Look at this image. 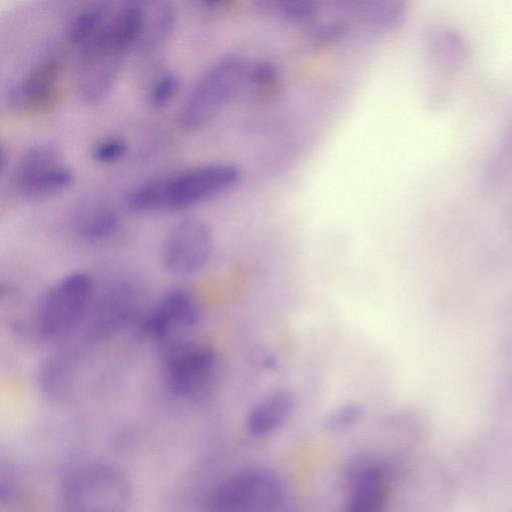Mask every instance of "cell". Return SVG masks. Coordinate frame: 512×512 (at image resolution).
<instances>
[{"mask_svg": "<svg viewBox=\"0 0 512 512\" xmlns=\"http://www.w3.org/2000/svg\"><path fill=\"white\" fill-rule=\"evenodd\" d=\"M128 152L127 142L117 136L104 137L92 147V157L100 163H112L122 159Z\"/></svg>", "mask_w": 512, "mask_h": 512, "instance_id": "cell-19", "label": "cell"}, {"mask_svg": "<svg viewBox=\"0 0 512 512\" xmlns=\"http://www.w3.org/2000/svg\"><path fill=\"white\" fill-rule=\"evenodd\" d=\"M362 407L354 402L331 409L324 418V427L332 433H342L353 428L361 419Z\"/></svg>", "mask_w": 512, "mask_h": 512, "instance_id": "cell-17", "label": "cell"}, {"mask_svg": "<svg viewBox=\"0 0 512 512\" xmlns=\"http://www.w3.org/2000/svg\"><path fill=\"white\" fill-rule=\"evenodd\" d=\"M246 65L238 54L217 59L200 76L180 111V122L188 128L203 126L215 118L240 89Z\"/></svg>", "mask_w": 512, "mask_h": 512, "instance_id": "cell-5", "label": "cell"}, {"mask_svg": "<svg viewBox=\"0 0 512 512\" xmlns=\"http://www.w3.org/2000/svg\"><path fill=\"white\" fill-rule=\"evenodd\" d=\"M61 63L47 59L6 91L7 105L17 110L37 108L50 100L57 88Z\"/></svg>", "mask_w": 512, "mask_h": 512, "instance_id": "cell-11", "label": "cell"}, {"mask_svg": "<svg viewBox=\"0 0 512 512\" xmlns=\"http://www.w3.org/2000/svg\"><path fill=\"white\" fill-rule=\"evenodd\" d=\"M180 88V78L173 71H166L159 75L150 86L147 93V102L153 108H161L168 104Z\"/></svg>", "mask_w": 512, "mask_h": 512, "instance_id": "cell-18", "label": "cell"}, {"mask_svg": "<svg viewBox=\"0 0 512 512\" xmlns=\"http://www.w3.org/2000/svg\"><path fill=\"white\" fill-rule=\"evenodd\" d=\"M241 179L232 163L213 162L150 178L126 197L127 206L142 213L182 210L232 188Z\"/></svg>", "mask_w": 512, "mask_h": 512, "instance_id": "cell-1", "label": "cell"}, {"mask_svg": "<svg viewBox=\"0 0 512 512\" xmlns=\"http://www.w3.org/2000/svg\"><path fill=\"white\" fill-rule=\"evenodd\" d=\"M386 485L383 472L364 469L355 480L343 512H385Z\"/></svg>", "mask_w": 512, "mask_h": 512, "instance_id": "cell-14", "label": "cell"}, {"mask_svg": "<svg viewBox=\"0 0 512 512\" xmlns=\"http://www.w3.org/2000/svg\"><path fill=\"white\" fill-rule=\"evenodd\" d=\"M201 308L196 296L185 288H173L164 293L144 316L141 328L160 346L188 337L199 323Z\"/></svg>", "mask_w": 512, "mask_h": 512, "instance_id": "cell-10", "label": "cell"}, {"mask_svg": "<svg viewBox=\"0 0 512 512\" xmlns=\"http://www.w3.org/2000/svg\"><path fill=\"white\" fill-rule=\"evenodd\" d=\"M295 406L293 393L288 389H276L259 400L249 411L246 419L248 432L256 437L266 436L290 418Z\"/></svg>", "mask_w": 512, "mask_h": 512, "instance_id": "cell-12", "label": "cell"}, {"mask_svg": "<svg viewBox=\"0 0 512 512\" xmlns=\"http://www.w3.org/2000/svg\"><path fill=\"white\" fill-rule=\"evenodd\" d=\"M119 225L118 214L107 206H93L80 212L74 220V229L83 239L97 242L111 237Z\"/></svg>", "mask_w": 512, "mask_h": 512, "instance_id": "cell-15", "label": "cell"}, {"mask_svg": "<svg viewBox=\"0 0 512 512\" xmlns=\"http://www.w3.org/2000/svg\"><path fill=\"white\" fill-rule=\"evenodd\" d=\"M280 12L283 16L296 21H304L314 16L317 6L308 0H288L280 4Z\"/></svg>", "mask_w": 512, "mask_h": 512, "instance_id": "cell-20", "label": "cell"}, {"mask_svg": "<svg viewBox=\"0 0 512 512\" xmlns=\"http://www.w3.org/2000/svg\"><path fill=\"white\" fill-rule=\"evenodd\" d=\"M110 11L106 4H92L77 12L68 27L70 41L79 47L83 45L99 31Z\"/></svg>", "mask_w": 512, "mask_h": 512, "instance_id": "cell-16", "label": "cell"}, {"mask_svg": "<svg viewBox=\"0 0 512 512\" xmlns=\"http://www.w3.org/2000/svg\"><path fill=\"white\" fill-rule=\"evenodd\" d=\"M60 498L65 512H126L131 500L127 476L107 464H87L63 480Z\"/></svg>", "mask_w": 512, "mask_h": 512, "instance_id": "cell-2", "label": "cell"}, {"mask_svg": "<svg viewBox=\"0 0 512 512\" xmlns=\"http://www.w3.org/2000/svg\"><path fill=\"white\" fill-rule=\"evenodd\" d=\"M283 499L278 474L264 466H251L231 475L207 497V512H275Z\"/></svg>", "mask_w": 512, "mask_h": 512, "instance_id": "cell-6", "label": "cell"}, {"mask_svg": "<svg viewBox=\"0 0 512 512\" xmlns=\"http://www.w3.org/2000/svg\"><path fill=\"white\" fill-rule=\"evenodd\" d=\"M74 178L59 149L50 143L35 144L20 157L13 172V184L24 197L40 199L68 187Z\"/></svg>", "mask_w": 512, "mask_h": 512, "instance_id": "cell-8", "label": "cell"}, {"mask_svg": "<svg viewBox=\"0 0 512 512\" xmlns=\"http://www.w3.org/2000/svg\"><path fill=\"white\" fill-rule=\"evenodd\" d=\"M160 347L164 379L175 396L198 400L211 392L219 371V358L213 348L189 337Z\"/></svg>", "mask_w": 512, "mask_h": 512, "instance_id": "cell-4", "label": "cell"}, {"mask_svg": "<svg viewBox=\"0 0 512 512\" xmlns=\"http://www.w3.org/2000/svg\"><path fill=\"white\" fill-rule=\"evenodd\" d=\"M143 23L137 46L142 51H153L161 47L172 34L176 19V9L170 1H142Z\"/></svg>", "mask_w": 512, "mask_h": 512, "instance_id": "cell-13", "label": "cell"}, {"mask_svg": "<svg viewBox=\"0 0 512 512\" xmlns=\"http://www.w3.org/2000/svg\"><path fill=\"white\" fill-rule=\"evenodd\" d=\"M94 282L85 272H72L57 280L42 296L35 314L36 328L47 339L72 331L92 303Z\"/></svg>", "mask_w": 512, "mask_h": 512, "instance_id": "cell-7", "label": "cell"}, {"mask_svg": "<svg viewBox=\"0 0 512 512\" xmlns=\"http://www.w3.org/2000/svg\"><path fill=\"white\" fill-rule=\"evenodd\" d=\"M213 247L210 227L201 219L185 218L168 233L162 247V264L171 274L191 275L206 266Z\"/></svg>", "mask_w": 512, "mask_h": 512, "instance_id": "cell-9", "label": "cell"}, {"mask_svg": "<svg viewBox=\"0 0 512 512\" xmlns=\"http://www.w3.org/2000/svg\"><path fill=\"white\" fill-rule=\"evenodd\" d=\"M111 11L99 31L80 46L75 84L85 103H98L110 93L130 47L113 29Z\"/></svg>", "mask_w": 512, "mask_h": 512, "instance_id": "cell-3", "label": "cell"}]
</instances>
